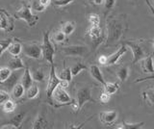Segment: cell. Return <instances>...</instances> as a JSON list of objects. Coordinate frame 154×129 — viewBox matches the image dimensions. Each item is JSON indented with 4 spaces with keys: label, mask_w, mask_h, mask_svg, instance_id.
Segmentation results:
<instances>
[{
    "label": "cell",
    "mask_w": 154,
    "mask_h": 129,
    "mask_svg": "<svg viewBox=\"0 0 154 129\" xmlns=\"http://www.w3.org/2000/svg\"><path fill=\"white\" fill-rule=\"evenodd\" d=\"M126 29V24L122 18L110 17L107 22V35L105 39V45L110 46L118 42Z\"/></svg>",
    "instance_id": "cell-1"
},
{
    "label": "cell",
    "mask_w": 154,
    "mask_h": 129,
    "mask_svg": "<svg viewBox=\"0 0 154 129\" xmlns=\"http://www.w3.org/2000/svg\"><path fill=\"white\" fill-rule=\"evenodd\" d=\"M87 102H95L91 97V88L90 86L81 87L76 91V99L71 103L74 112H79Z\"/></svg>",
    "instance_id": "cell-2"
},
{
    "label": "cell",
    "mask_w": 154,
    "mask_h": 129,
    "mask_svg": "<svg viewBox=\"0 0 154 129\" xmlns=\"http://www.w3.org/2000/svg\"><path fill=\"white\" fill-rule=\"evenodd\" d=\"M14 17L17 20H24L30 27L35 26L37 24V22L38 21V17L36 15H33L31 7L27 5V4H23L22 7L16 12Z\"/></svg>",
    "instance_id": "cell-3"
},
{
    "label": "cell",
    "mask_w": 154,
    "mask_h": 129,
    "mask_svg": "<svg viewBox=\"0 0 154 129\" xmlns=\"http://www.w3.org/2000/svg\"><path fill=\"white\" fill-rule=\"evenodd\" d=\"M42 49V56H43V58H45V60H46L50 65L54 64L55 47L51 42V40L49 38V31L43 32Z\"/></svg>",
    "instance_id": "cell-4"
},
{
    "label": "cell",
    "mask_w": 154,
    "mask_h": 129,
    "mask_svg": "<svg viewBox=\"0 0 154 129\" xmlns=\"http://www.w3.org/2000/svg\"><path fill=\"white\" fill-rule=\"evenodd\" d=\"M124 45H126L128 47H130L132 50V55H133V60L132 63L136 64L140 62L142 59L146 57V52L143 50V47L140 41H132V40H127L124 41Z\"/></svg>",
    "instance_id": "cell-5"
},
{
    "label": "cell",
    "mask_w": 154,
    "mask_h": 129,
    "mask_svg": "<svg viewBox=\"0 0 154 129\" xmlns=\"http://www.w3.org/2000/svg\"><path fill=\"white\" fill-rule=\"evenodd\" d=\"M61 79L56 73V69L54 64L50 65V71H49V76H48V81H47V87H46V97L48 99H52V94L54 93L56 88L60 85Z\"/></svg>",
    "instance_id": "cell-6"
},
{
    "label": "cell",
    "mask_w": 154,
    "mask_h": 129,
    "mask_svg": "<svg viewBox=\"0 0 154 129\" xmlns=\"http://www.w3.org/2000/svg\"><path fill=\"white\" fill-rule=\"evenodd\" d=\"M22 52L26 57H28V58H32V59H36V60L41 59V57L42 56V45L37 44V42L23 45Z\"/></svg>",
    "instance_id": "cell-7"
},
{
    "label": "cell",
    "mask_w": 154,
    "mask_h": 129,
    "mask_svg": "<svg viewBox=\"0 0 154 129\" xmlns=\"http://www.w3.org/2000/svg\"><path fill=\"white\" fill-rule=\"evenodd\" d=\"M52 99L61 105H71L72 101H73L69 97V94H67L66 89L61 87L60 85L58 86L54 91V93H53Z\"/></svg>",
    "instance_id": "cell-8"
},
{
    "label": "cell",
    "mask_w": 154,
    "mask_h": 129,
    "mask_svg": "<svg viewBox=\"0 0 154 129\" xmlns=\"http://www.w3.org/2000/svg\"><path fill=\"white\" fill-rule=\"evenodd\" d=\"M62 52L67 57H83L89 53L88 47L85 45H69L62 48Z\"/></svg>",
    "instance_id": "cell-9"
},
{
    "label": "cell",
    "mask_w": 154,
    "mask_h": 129,
    "mask_svg": "<svg viewBox=\"0 0 154 129\" xmlns=\"http://www.w3.org/2000/svg\"><path fill=\"white\" fill-rule=\"evenodd\" d=\"M87 35H88L91 41L94 42V46H97L99 44L102 42V40L104 38L103 32L101 27L99 25H90V27L86 31Z\"/></svg>",
    "instance_id": "cell-10"
},
{
    "label": "cell",
    "mask_w": 154,
    "mask_h": 129,
    "mask_svg": "<svg viewBox=\"0 0 154 129\" xmlns=\"http://www.w3.org/2000/svg\"><path fill=\"white\" fill-rule=\"evenodd\" d=\"M14 29V20L3 9L0 11V30L11 32Z\"/></svg>",
    "instance_id": "cell-11"
},
{
    "label": "cell",
    "mask_w": 154,
    "mask_h": 129,
    "mask_svg": "<svg viewBox=\"0 0 154 129\" xmlns=\"http://www.w3.org/2000/svg\"><path fill=\"white\" fill-rule=\"evenodd\" d=\"M21 70L22 69L14 70L12 72V74L10 75V77L6 81H5V82L2 83V85L4 86V87L8 90V92H9V91H11V92H12L13 88L18 83L19 78H21V76L23 74V71H21Z\"/></svg>",
    "instance_id": "cell-12"
},
{
    "label": "cell",
    "mask_w": 154,
    "mask_h": 129,
    "mask_svg": "<svg viewBox=\"0 0 154 129\" xmlns=\"http://www.w3.org/2000/svg\"><path fill=\"white\" fill-rule=\"evenodd\" d=\"M117 118H118V112L116 110L103 111L99 114V119L101 123H103L104 125H112Z\"/></svg>",
    "instance_id": "cell-13"
},
{
    "label": "cell",
    "mask_w": 154,
    "mask_h": 129,
    "mask_svg": "<svg viewBox=\"0 0 154 129\" xmlns=\"http://www.w3.org/2000/svg\"><path fill=\"white\" fill-rule=\"evenodd\" d=\"M127 45L122 44V46L119 47V48L118 49V51H116L115 53L111 54L110 56L107 57V65L106 66H112V65H115L117 64L119 60L122 58V57L127 52Z\"/></svg>",
    "instance_id": "cell-14"
},
{
    "label": "cell",
    "mask_w": 154,
    "mask_h": 129,
    "mask_svg": "<svg viewBox=\"0 0 154 129\" xmlns=\"http://www.w3.org/2000/svg\"><path fill=\"white\" fill-rule=\"evenodd\" d=\"M153 55L154 53L147 55L141 61V69L144 73L154 74V65H153Z\"/></svg>",
    "instance_id": "cell-15"
},
{
    "label": "cell",
    "mask_w": 154,
    "mask_h": 129,
    "mask_svg": "<svg viewBox=\"0 0 154 129\" xmlns=\"http://www.w3.org/2000/svg\"><path fill=\"white\" fill-rule=\"evenodd\" d=\"M89 71L91 75V77H93L94 80H96L101 85H105L106 81L104 80L103 74L101 72V70L97 65H91L89 66Z\"/></svg>",
    "instance_id": "cell-16"
},
{
    "label": "cell",
    "mask_w": 154,
    "mask_h": 129,
    "mask_svg": "<svg viewBox=\"0 0 154 129\" xmlns=\"http://www.w3.org/2000/svg\"><path fill=\"white\" fill-rule=\"evenodd\" d=\"M20 83L24 86V88H25L26 90L28 88H30L31 86L34 84V79H33V76H32V72L28 68L24 69L23 74H22L21 78H20Z\"/></svg>",
    "instance_id": "cell-17"
},
{
    "label": "cell",
    "mask_w": 154,
    "mask_h": 129,
    "mask_svg": "<svg viewBox=\"0 0 154 129\" xmlns=\"http://www.w3.org/2000/svg\"><path fill=\"white\" fill-rule=\"evenodd\" d=\"M8 68L14 70H19V69H24L25 66L23 64V61L19 56H14L12 59H10L8 62Z\"/></svg>",
    "instance_id": "cell-18"
},
{
    "label": "cell",
    "mask_w": 154,
    "mask_h": 129,
    "mask_svg": "<svg viewBox=\"0 0 154 129\" xmlns=\"http://www.w3.org/2000/svg\"><path fill=\"white\" fill-rule=\"evenodd\" d=\"M25 88L21 83H17L12 90V97L14 99L18 100L23 97V95L25 94Z\"/></svg>",
    "instance_id": "cell-19"
},
{
    "label": "cell",
    "mask_w": 154,
    "mask_h": 129,
    "mask_svg": "<svg viewBox=\"0 0 154 129\" xmlns=\"http://www.w3.org/2000/svg\"><path fill=\"white\" fill-rule=\"evenodd\" d=\"M143 97L148 106L154 108V88H148L143 92Z\"/></svg>",
    "instance_id": "cell-20"
},
{
    "label": "cell",
    "mask_w": 154,
    "mask_h": 129,
    "mask_svg": "<svg viewBox=\"0 0 154 129\" xmlns=\"http://www.w3.org/2000/svg\"><path fill=\"white\" fill-rule=\"evenodd\" d=\"M8 51L12 56H19L22 52V45L19 41H12L8 47Z\"/></svg>",
    "instance_id": "cell-21"
},
{
    "label": "cell",
    "mask_w": 154,
    "mask_h": 129,
    "mask_svg": "<svg viewBox=\"0 0 154 129\" xmlns=\"http://www.w3.org/2000/svg\"><path fill=\"white\" fill-rule=\"evenodd\" d=\"M47 125H48V122L46 121L45 117L43 116L42 114H40L35 118V121H34L32 128H34V129H42V128H46Z\"/></svg>",
    "instance_id": "cell-22"
},
{
    "label": "cell",
    "mask_w": 154,
    "mask_h": 129,
    "mask_svg": "<svg viewBox=\"0 0 154 129\" xmlns=\"http://www.w3.org/2000/svg\"><path fill=\"white\" fill-rule=\"evenodd\" d=\"M129 75V69L128 66L123 65L119 66V69H117V77L119 79V81L122 83H123L124 81H126Z\"/></svg>",
    "instance_id": "cell-23"
},
{
    "label": "cell",
    "mask_w": 154,
    "mask_h": 129,
    "mask_svg": "<svg viewBox=\"0 0 154 129\" xmlns=\"http://www.w3.org/2000/svg\"><path fill=\"white\" fill-rule=\"evenodd\" d=\"M24 117H25V114H23V113L17 114L16 116H14L11 119H10L9 123H11L12 125L14 127V129L20 128L22 125V122L24 121Z\"/></svg>",
    "instance_id": "cell-24"
},
{
    "label": "cell",
    "mask_w": 154,
    "mask_h": 129,
    "mask_svg": "<svg viewBox=\"0 0 154 129\" xmlns=\"http://www.w3.org/2000/svg\"><path fill=\"white\" fill-rule=\"evenodd\" d=\"M143 124H144L143 121L137 122V123H130V122H126V121H122V123L118 124V126H116L115 128H118V129H139V128H141Z\"/></svg>",
    "instance_id": "cell-25"
},
{
    "label": "cell",
    "mask_w": 154,
    "mask_h": 129,
    "mask_svg": "<svg viewBox=\"0 0 154 129\" xmlns=\"http://www.w3.org/2000/svg\"><path fill=\"white\" fill-rule=\"evenodd\" d=\"M38 94H40V89H38V86L34 83L30 88H28L26 90V97L28 99H34L36 98Z\"/></svg>",
    "instance_id": "cell-26"
},
{
    "label": "cell",
    "mask_w": 154,
    "mask_h": 129,
    "mask_svg": "<svg viewBox=\"0 0 154 129\" xmlns=\"http://www.w3.org/2000/svg\"><path fill=\"white\" fill-rule=\"evenodd\" d=\"M103 87H104V92L108 93L112 95L119 91V85L116 82H106L105 85H103Z\"/></svg>",
    "instance_id": "cell-27"
},
{
    "label": "cell",
    "mask_w": 154,
    "mask_h": 129,
    "mask_svg": "<svg viewBox=\"0 0 154 129\" xmlns=\"http://www.w3.org/2000/svg\"><path fill=\"white\" fill-rule=\"evenodd\" d=\"M61 30L64 32L66 36L71 35L75 30V23L72 21H66L65 23H63Z\"/></svg>",
    "instance_id": "cell-28"
},
{
    "label": "cell",
    "mask_w": 154,
    "mask_h": 129,
    "mask_svg": "<svg viewBox=\"0 0 154 129\" xmlns=\"http://www.w3.org/2000/svg\"><path fill=\"white\" fill-rule=\"evenodd\" d=\"M87 69H88V66H87V65H85L83 62H77V63H75L70 68L71 73H72V75H73V76L78 75L82 70Z\"/></svg>",
    "instance_id": "cell-29"
},
{
    "label": "cell",
    "mask_w": 154,
    "mask_h": 129,
    "mask_svg": "<svg viewBox=\"0 0 154 129\" xmlns=\"http://www.w3.org/2000/svg\"><path fill=\"white\" fill-rule=\"evenodd\" d=\"M16 108H17V104H16V102L14 101L13 99H8L6 102H5L4 104H2V109H3V111L5 112V113H8V114H10V113H13V112H14V110H16Z\"/></svg>",
    "instance_id": "cell-30"
},
{
    "label": "cell",
    "mask_w": 154,
    "mask_h": 129,
    "mask_svg": "<svg viewBox=\"0 0 154 129\" xmlns=\"http://www.w3.org/2000/svg\"><path fill=\"white\" fill-rule=\"evenodd\" d=\"M13 70L11 69H9L8 66H1L0 68V82L3 83L5 82L12 74Z\"/></svg>",
    "instance_id": "cell-31"
},
{
    "label": "cell",
    "mask_w": 154,
    "mask_h": 129,
    "mask_svg": "<svg viewBox=\"0 0 154 129\" xmlns=\"http://www.w3.org/2000/svg\"><path fill=\"white\" fill-rule=\"evenodd\" d=\"M58 76H59V78L61 80H66L69 81V82H70V81L72 80V73H71V69L70 68H66L63 69L61 72L58 74Z\"/></svg>",
    "instance_id": "cell-32"
},
{
    "label": "cell",
    "mask_w": 154,
    "mask_h": 129,
    "mask_svg": "<svg viewBox=\"0 0 154 129\" xmlns=\"http://www.w3.org/2000/svg\"><path fill=\"white\" fill-rule=\"evenodd\" d=\"M66 35L65 34L62 30L55 32L52 36V41H54L57 44H61V42H64L66 41Z\"/></svg>",
    "instance_id": "cell-33"
},
{
    "label": "cell",
    "mask_w": 154,
    "mask_h": 129,
    "mask_svg": "<svg viewBox=\"0 0 154 129\" xmlns=\"http://www.w3.org/2000/svg\"><path fill=\"white\" fill-rule=\"evenodd\" d=\"M32 76L35 82H42V81L45 80V74L43 72L42 69H36L32 72Z\"/></svg>",
    "instance_id": "cell-34"
},
{
    "label": "cell",
    "mask_w": 154,
    "mask_h": 129,
    "mask_svg": "<svg viewBox=\"0 0 154 129\" xmlns=\"http://www.w3.org/2000/svg\"><path fill=\"white\" fill-rule=\"evenodd\" d=\"M116 1H117V0H104L103 6H104V11H105V16H107V14L110 13L111 10H113V8L116 5Z\"/></svg>",
    "instance_id": "cell-35"
},
{
    "label": "cell",
    "mask_w": 154,
    "mask_h": 129,
    "mask_svg": "<svg viewBox=\"0 0 154 129\" xmlns=\"http://www.w3.org/2000/svg\"><path fill=\"white\" fill-rule=\"evenodd\" d=\"M88 21L90 25H99L100 24V17L96 14H90L88 16Z\"/></svg>",
    "instance_id": "cell-36"
},
{
    "label": "cell",
    "mask_w": 154,
    "mask_h": 129,
    "mask_svg": "<svg viewBox=\"0 0 154 129\" xmlns=\"http://www.w3.org/2000/svg\"><path fill=\"white\" fill-rule=\"evenodd\" d=\"M74 0H53L52 4L54 5L55 7L58 8H62V7H66L69 4L72 3Z\"/></svg>",
    "instance_id": "cell-37"
},
{
    "label": "cell",
    "mask_w": 154,
    "mask_h": 129,
    "mask_svg": "<svg viewBox=\"0 0 154 129\" xmlns=\"http://www.w3.org/2000/svg\"><path fill=\"white\" fill-rule=\"evenodd\" d=\"M8 99H10V94L8 91L0 90V105L4 104Z\"/></svg>",
    "instance_id": "cell-38"
},
{
    "label": "cell",
    "mask_w": 154,
    "mask_h": 129,
    "mask_svg": "<svg viewBox=\"0 0 154 129\" xmlns=\"http://www.w3.org/2000/svg\"><path fill=\"white\" fill-rule=\"evenodd\" d=\"M99 99H100V101L102 102V103H108L109 101H110V99H111V94H108V93H106V92H102V94H100V97H99Z\"/></svg>",
    "instance_id": "cell-39"
},
{
    "label": "cell",
    "mask_w": 154,
    "mask_h": 129,
    "mask_svg": "<svg viewBox=\"0 0 154 129\" xmlns=\"http://www.w3.org/2000/svg\"><path fill=\"white\" fill-rule=\"evenodd\" d=\"M45 7L42 6V4L38 2V0L33 3V10L38 11V12H42V11H45Z\"/></svg>",
    "instance_id": "cell-40"
},
{
    "label": "cell",
    "mask_w": 154,
    "mask_h": 129,
    "mask_svg": "<svg viewBox=\"0 0 154 129\" xmlns=\"http://www.w3.org/2000/svg\"><path fill=\"white\" fill-rule=\"evenodd\" d=\"M107 57L108 56H105V55L100 56L98 58V63L100 65H102V66H106V65H107Z\"/></svg>",
    "instance_id": "cell-41"
},
{
    "label": "cell",
    "mask_w": 154,
    "mask_h": 129,
    "mask_svg": "<svg viewBox=\"0 0 154 129\" xmlns=\"http://www.w3.org/2000/svg\"><path fill=\"white\" fill-rule=\"evenodd\" d=\"M146 80H154V74L150 75V76H147V77H144V78H140V79H137L135 82L136 83H139V82H143V81H146Z\"/></svg>",
    "instance_id": "cell-42"
},
{
    "label": "cell",
    "mask_w": 154,
    "mask_h": 129,
    "mask_svg": "<svg viewBox=\"0 0 154 129\" xmlns=\"http://www.w3.org/2000/svg\"><path fill=\"white\" fill-rule=\"evenodd\" d=\"M38 2H40L42 6H45L46 8L47 6H49L52 3V0H38Z\"/></svg>",
    "instance_id": "cell-43"
},
{
    "label": "cell",
    "mask_w": 154,
    "mask_h": 129,
    "mask_svg": "<svg viewBox=\"0 0 154 129\" xmlns=\"http://www.w3.org/2000/svg\"><path fill=\"white\" fill-rule=\"evenodd\" d=\"M144 2L146 3V5L148 6L149 10H150V12H151V14L154 16V7L152 6V4L150 3V1H149V0H144Z\"/></svg>",
    "instance_id": "cell-44"
},
{
    "label": "cell",
    "mask_w": 154,
    "mask_h": 129,
    "mask_svg": "<svg viewBox=\"0 0 154 129\" xmlns=\"http://www.w3.org/2000/svg\"><path fill=\"white\" fill-rule=\"evenodd\" d=\"M91 2H93L94 5H102V4L104 3V0H91Z\"/></svg>",
    "instance_id": "cell-45"
},
{
    "label": "cell",
    "mask_w": 154,
    "mask_h": 129,
    "mask_svg": "<svg viewBox=\"0 0 154 129\" xmlns=\"http://www.w3.org/2000/svg\"><path fill=\"white\" fill-rule=\"evenodd\" d=\"M152 45H153V48H154V39L152 40ZM153 53H154V51H153Z\"/></svg>",
    "instance_id": "cell-46"
},
{
    "label": "cell",
    "mask_w": 154,
    "mask_h": 129,
    "mask_svg": "<svg viewBox=\"0 0 154 129\" xmlns=\"http://www.w3.org/2000/svg\"><path fill=\"white\" fill-rule=\"evenodd\" d=\"M1 84H2V83H1V82H0V85H1Z\"/></svg>",
    "instance_id": "cell-47"
},
{
    "label": "cell",
    "mask_w": 154,
    "mask_h": 129,
    "mask_svg": "<svg viewBox=\"0 0 154 129\" xmlns=\"http://www.w3.org/2000/svg\"><path fill=\"white\" fill-rule=\"evenodd\" d=\"M0 55H1V52H0Z\"/></svg>",
    "instance_id": "cell-48"
}]
</instances>
